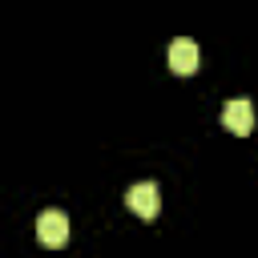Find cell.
<instances>
[{
	"mask_svg": "<svg viewBox=\"0 0 258 258\" xmlns=\"http://www.w3.org/2000/svg\"><path fill=\"white\" fill-rule=\"evenodd\" d=\"M198 60H202V52H198V44H194L189 36H177V40L169 44V69H173L177 77L198 73Z\"/></svg>",
	"mask_w": 258,
	"mask_h": 258,
	"instance_id": "obj_4",
	"label": "cell"
},
{
	"mask_svg": "<svg viewBox=\"0 0 258 258\" xmlns=\"http://www.w3.org/2000/svg\"><path fill=\"white\" fill-rule=\"evenodd\" d=\"M36 238H40V246H48V250L64 246V242H69V218H64V210H44V214L36 218Z\"/></svg>",
	"mask_w": 258,
	"mask_h": 258,
	"instance_id": "obj_1",
	"label": "cell"
},
{
	"mask_svg": "<svg viewBox=\"0 0 258 258\" xmlns=\"http://www.w3.org/2000/svg\"><path fill=\"white\" fill-rule=\"evenodd\" d=\"M222 125H226L234 137H246V133L254 129V105H250L246 97L226 101V109H222Z\"/></svg>",
	"mask_w": 258,
	"mask_h": 258,
	"instance_id": "obj_3",
	"label": "cell"
},
{
	"mask_svg": "<svg viewBox=\"0 0 258 258\" xmlns=\"http://www.w3.org/2000/svg\"><path fill=\"white\" fill-rule=\"evenodd\" d=\"M125 206H129L137 218H157V210H161V194H157L153 181H137V185H129Z\"/></svg>",
	"mask_w": 258,
	"mask_h": 258,
	"instance_id": "obj_2",
	"label": "cell"
}]
</instances>
